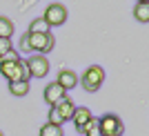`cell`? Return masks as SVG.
Listing matches in <instances>:
<instances>
[{"label":"cell","instance_id":"obj_1","mask_svg":"<svg viewBox=\"0 0 149 136\" xmlns=\"http://www.w3.org/2000/svg\"><path fill=\"white\" fill-rule=\"evenodd\" d=\"M105 83V69L100 65H91L82 72V76L78 78V85H82L85 92H98Z\"/></svg>","mask_w":149,"mask_h":136},{"label":"cell","instance_id":"obj_2","mask_svg":"<svg viewBox=\"0 0 149 136\" xmlns=\"http://www.w3.org/2000/svg\"><path fill=\"white\" fill-rule=\"evenodd\" d=\"M0 74L5 76L9 83H13V81H29V78H31L29 72H27V65H25V60H22V58H20L18 62L0 60Z\"/></svg>","mask_w":149,"mask_h":136},{"label":"cell","instance_id":"obj_3","mask_svg":"<svg viewBox=\"0 0 149 136\" xmlns=\"http://www.w3.org/2000/svg\"><path fill=\"white\" fill-rule=\"evenodd\" d=\"M98 130L102 136H123L125 125L116 114H105L98 118Z\"/></svg>","mask_w":149,"mask_h":136},{"label":"cell","instance_id":"obj_4","mask_svg":"<svg viewBox=\"0 0 149 136\" xmlns=\"http://www.w3.org/2000/svg\"><path fill=\"white\" fill-rule=\"evenodd\" d=\"M29 38V49L31 54L38 51V54H47V51L54 49V45H56V38L51 36V34H27Z\"/></svg>","mask_w":149,"mask_h":136},{"label":"cell","instance_id":"obj_5","mask_svg":"<svg viewBox=\"0 0 149 136\" xmlns=\"http://www.w3.org/2000/svg\"><path fill=\"white\" fill-rule=\"evenodd\" d=\"M25 65H27L29 76H33V78H45V76L49 74V60H47V56H42V54L29 56L25 60Z\"/></svg>","mask_w":149,"mask_h":136},{"label":"cell","instance_id":"obj_6","mask_svg":"<svg viewBox=\"0 0 149 136\" xmlns=\"http://www.w3.org/2000/svg\"><path fill=\"white\" fill-rule=\"evenodd\" d=\"M42 18L47 20L49 27H60V25H65V20H67V9L62 5H58V2H54V5H49L45 9Z\"/></svg>","mask_w":149,"mask_h":136},{"label":"cell","instance_id":"obj_7","mask_svg":"<svg viewBox=\"0 0 149 136\" xmlns=\"http://www.w3.org/2000/svg\"><path fill=\"white\" fill-rule=\"evenodd\" d=\"M65 96H67V92H65V89H62L58 83H49V85L45 87V92H42L45 103H47V105H51V107L58 105V103H60Z\"/></svg>","mask_w":149,"mask_h":136},{"label":"cell","instance_id":"obj_8","mask_svg":"<svg viewBox=\"0 0 149 136\" xmlns=\"http://www.w3.org/2000/svg\"><path fill=\"white\" fill-rule=\"evenodd\" d=\"M56 83L67 92V89H74V87L78 85V76H76V72H71V69H60Z\"/></svg>","mask_w":149,"mask_h":136},{"label":"cell","instance_id":"obj_9","mask_svg":"<svg viewBox=\"0 0 149 136\" xmlns=\"http://www.w3.org/2000/svg\"><path fill=\"white\" fill-rule=\"evenodd\" d=\"M58 109V114H60L62 121H71V116H74V111H76V103L69 96H65V98L58 103V105H54Z\"/></svg>","mask_w":149,"mask_h":136},{"label":"cell","instance_id":"obj_10","mask_svg":"<svg viewBox=\"0 0 149 136\" xmlns=\"http://www.w3.org/2000/svg\"><path fill=\"white\" fill-rule=\"evenodd\" d=\"M91 116H93V114H91V109H89V107H76L74 116H71V121L76 123V130L80 132V130H82V125L87 123Z\"/></svg>","mask_w":149,"mask_h":136},{"label":"cell","instance_id":"obj_11","mask_svg":"<svg viewBox=\"0 0 149 136\" xmlns=\"http://www.w3.org/2000/svg\"><path fill=\"white\" fill-rule=\"evenodd\" d=\"M9 92H11V96H18V98L27 96V94H29V81H13V83H9Z\"/></svg>","mask_w":149,"mask_h":136},{"label":"cell","instance_id":"obj_12","mask_svg":"<svg viewBox=\"0 0 149 136\" xmlns=\"http://www.w3.org/2000/svg\"><path fill=\"white\" fill-rule=\"evenodd\" d=\"M134 18H136L138 22L147 25L149 22V2H136V7H134Z\"/></svg>","mask_w":149,"mask_h":136},{"label":"cell","instance_id":"obj_13","mask_svg":"<svg viewBox=\"0 0 149 136\" xmlns=\"http://www.w3.org/2000/svg\"><path fill=\"white\" fill-rule=\"evenodd\" d=\"M49 29H51V27L47 25V20H45V18H33L27 34H49Z\"/></svg>","mask_w":149,"mask_h":136},{"label":"cell","instance_id":"obj_14","mask_svg":"<svg viewBox=\"0 0 149 136\" xmlns=\"http://www.w3.org/2000/svg\"><path fill=\"white\" fill-rule=\"evenodd\" d=\"M13 22L9 18H5V16H0V38H9L11 40V36H13Z\"/></svg>","mask_w":149,"mask_h":136},{"label":"cell","instance_id":"obj_15","mask_svg":"<svg viewBox=\"0 0 149 136\" xmlns=\"http://www.w3.org/2000/svg\"><path fill=\"white\" fill-rule=\"evenodd\" d=\"M40 136H65V134H62V127H60V125L47 123V125L40 127Z\"/></svg>","mask_w":149,"mask_h":136},{"label":"cell","instance_id":"obj_16","mask_svg":"<svg viewBox=\"0 0 149 136\" xmlns=\"http://www.w3.org/2000/svg\"><path fill=\"white\" fill-rule=\"evenodd\" d=\"M47 118H49L51 125H60V127H62V123H65V121L60 118V114H58L56 107H51V109H49V116H47Z\"/></svg>","mask_w":149,"mask_h":136},{"label":"cell","instance_id":"obj_17","mask_svg":"<svg viewBox=\"0 0 149 136\" xmlns=\"http://www.w3.org/2000/svg\"><path fill=\"white\" fill-rule=\"evenodd\" d=\"M9 49H11V40H9V38H0V58H2Z\"/></svg>","mask_w":149,"mask_h":136},{"label":"cell","instance_id":"obj_18","mask_svg":"<svg viewBox=\"0 0 149 136\" xmlns=\"http://www.w3.org/2000/svg\"><path fill=\"white\" fill-rule=\"evenodd\" d=\"M0 60H9V62H18L20 60V56H18V51H13V49H9L7 51L5 56H2V58H0Z\"/></svg>","mask_w":149,"mask_h":136},{"label":"cell","instance_id":"obj_19","mask_svg":"<svg viewBox=\"0 0 149 136\" xmlns=\"http://www.w3.org/2000/svg\"><path fill=\"white\" fill-rule=\"evenodd\" d=\"M20 51L31 54V49H29V38H27V34H25V36H20Z\"/></svg>","mask_w":149,"mask_h":136},{"label":"cell","instance_id":"obj_20","mask_svg":"<svg viewBox=\"0 0 149 136\" xmlns=\"http://www.w3.org/2000/svg\"><path fill=\"white\" fill-rule=\"evenodd\" d=\"M85 136H102V134H100V130H98V127H96V130L87 132V134H85Z\"/></svg>","mask_w":149,"mask_h":136},{"label":"cell","instance_id":"obj_21","mask_svg":"<svg viewBox=\"0 0 149 136\" xmlns=\"http://www.w3.org/2000/svg\"><path fill=\"white\" fill-rule=\"evenodd\" d=\"M138 2H149V0H138Z\"/></svg>","mask_w":149,"mask_h":136},{"label":"cell","instance_id":"obj_22","mask_svg":"<svg viewBox=\"0 0 149 136\" xmlns=\"http://www.w3.org/2000/svg\"><path fill=\"white\" fill-rule=\"evenodd\" d=\"M0 136H5V134H2V132H0Z\"/></svg>","mask_w":149,"mask_h":136}]
</instances>
